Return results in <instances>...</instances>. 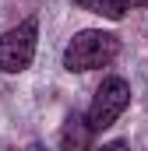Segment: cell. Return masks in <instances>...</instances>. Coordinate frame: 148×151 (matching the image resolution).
Masks as SVG:
<instances>
[{
	"mask_svg": "<svg viewBox=\"0 0 148 151\" xmlns=\"http://www.w3.org/2000/svg\"><path fill=\"white\" fill-rule=\"evenodd\" d=\"M36 42H39V18H25L14 28L0 35V70L4 74H21L36 60Z\"/></svg>",
	"mask_w": 148,
	"mask_h": 151,
	"instance_id": "cell-2",
	"label": "cell"
},
{
	"mask_svg": "<svg viewBox=\"0 0 148 151\" xmlns=\"http://www.w3.org/2000/svg\"><path fill=\"white\" fill-rule=\"evenodd\" d=\"M148 0H123V7H127V11H131V7H145Z\"/></svg>",
	"mask_w": 148,
	"mask_h": 151,
	"instance_id": "cell-6",
	"label": "cell"
},
{
	"mask_svg": "<svg viewBox=\"0 0 148 151\" xmlns=\"http://www.w3.org/2000/svg\"><path fill=\"white\" fill-rule=\"evenodd\" d=\"M120 56V39L113 32L102 28H85L67 42L64 49V70L71 74H85V70H99V67H110L113 60Z\"/></svg>",
	"mask_w": 148,
	"mask_h": 151,
	"instance_id": "cell-1",
	"label": "cell"
},
{
	"mask_svg": "<svg viewBox=\"0 0 148 151\" xmlns=\"http://www.w3.org/2000/svg\"><path fill=\"white\" fill-rule=\"evenodd\" d=\"M92 137H95V130H92V123H88V116H67V123H64V130H60V148L67 151H81L92 144Z\"/></svg>",
	"mask_w": 148,
	"mask_h": 151,
	"instance_id": "cell-4",
	"label": "cell"
},
{
	"mask_svg": "<svg viewBox=\"0 0 148 151\" xmlns=\"http://www.w3.org/2000/svg\"><path fill=\"white\" fill-rule=\"evenodd\" d=\"M127 106H131V84H127L123 77H102V84H99V91H95V99H92V106H88V123H92V130H95V134L110 130L113 123L127 113Z\"/></svg>",
	"mask_w": 148,
	"mask_h": 151,
	"instance_id": "cell-3",
	"label": "cell"
},
{
	"mask_svg": "<svg viewBox=\"0 0 148 151\" xmlns=\"http://www.w3.org/2000/svg\"><path fill=\"white\" fill-rule=\"evenodd\" d=\"M81 11H88V14H102V18H110V21H116V18H123V0H74Z\"/></svg>",
	"mask_w": 148,
	"mask_h": 151,
	"instance_id": "cell-5",
	"label": "cell"
}]
</instances>
